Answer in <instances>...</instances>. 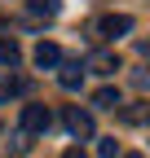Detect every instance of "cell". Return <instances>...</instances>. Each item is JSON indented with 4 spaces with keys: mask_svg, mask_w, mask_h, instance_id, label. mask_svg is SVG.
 I'll return each instance as SVG.
<instances>
[{
    "mask_svg": "<svg viewBox=\"0 0 150 158\" xmlns=\"http://www.w3.org/2000/svg\"><path fill=\"white\" fill-rule=\"evenodd\" d=\"M128 31H133V18L128 13H102L97 22H93V40H97V44H110V40H119Z\"/></svg>",
    "mask_w": 150,
    "mask_h": 158,
    "instance_id": "1",
    "label": "cell"
},
{
    "mask_svg": "<svg viewBox=\"0 0 150 158\" xmlns=\"http://www.w3.org/2000/svg\"><path fill=\"white\" fill-rule=\"evenodd\" d=\"M62 123H66V132L75 136V141H93V114H88V110L66 106V110H62Z\"/></svg>",
    "mask_w": 150,
    "mask_h": 158,
    "instance_id": "2",
    "label": "cell"
},
{
    "mask_svg": "<svg viewBox=\"0 0 150 158\" xmlns=\"http://www.w3.org/2000/svg\"><path fill=\"white\" fill-rule=\"evenodd\" d=\"M49 127H53V110H49V106H35V101H31V106H22V132L44 136Z\"/></svg>",
    "mask_w": 150,
    "mask_h": 158,
    "instance_id": "3",
    "label": "cell"
},
{
    "mask_svg": "<svg viewBox=\"0 0 150 158\" xmlns=\"http://www.w3.org/2000/svg\"><path fill=\"white\" fill-rule=\"evenodd\" d=\"M84 70H93V75H115V70H119V57L106 53V48H97V53H88Z\"/></svg>",
    "mask_w": 150,
    "mask_h": 158,
    "instance_id": "4",
    "label": "cell"
},
{
    "mask_svg": "<svg viewBox=\"0 0 150 158\" xmlns=\"http://www.w3.org/2000/svg\"><path fill=\"white\" fill-rule=\"evenodd\" d=\"M35 66H40V70L62 66V48L53 44V40H40V44H35Z\"/></svg>",
    "mask_w": 150,
    "mask_h": 158,
    "instance_id": "5",
    "label": "cell"
},
{
    "mask_svg": "<svg viewBox=\"0 0 150 158\" xmlns=\"http://www.w3.org/2000/svg\"><path fill=\"white\" fill-rule=\"evenodd\" d=\"M58 84L66 88V92H75L84 84V62H62V70H58Z\"/></svg>",
    "mask_w": 150,
    "mask_h": 158,
    "instance_id": "6",
    "label": "cell"
},
{
    "mask_svg": "<svg viewBox=\"0 0 150 158\" xmlns=\"http://www.w3.org/2000/svg\"><path fill=\"white\" fill-rule=\"evenodd\" d=\"M119 118L128 127H141V123H150V101H133V106H119Z\"/></svg>",
    "mask_w": 150,
    "mask_h": 158,
    "instance_id": "7",
    "label": "cell"
},
{
    "mask_svg": "<svg viewBox=\"0 0 150 158\" xmlns=\"http://www.w3.org/2000/svg\"><path fill=\"white\" fill-rule=\"evenodd\" d=\"M93 106H102V110H119L124 106V97H119V88H97V92H93Z\"/></svg>",
    "mask_w": 150,
    "mask_h": 158,
    "instance_id": "8",
    "label": "cell"
},
{
    "mask_svg": "<svg viewBox=\"0 0 150 158\" xmlns=\"http://www.w3.org/2000/svg\"><path fill=\"white\" fill-rule=\"evenodd\" d=\"M0 62H5V66H18V62H22V48H18V40L9 35H0Z\"/></svg>",
    "mask_w": 150,
    "mask_h": 158,
    "instance_id": "9",
    "label": "cell"
},
{
    "mask_svg": "<svg viewBox=\"0 0 150 158\" xmlns=\"http://www.w3.org/2000/svg\"><path fill=\"white\" fill-rule=\"evenodd\" d=\"M18 92H27V79H0V101H5V97H18Z\"/></svg>",
    "mask_w": 150,
    "mask_h": 158,
    "instance_id": "10",
    "label": "cell"
},
{
    "mask_svg": "<svg viewBox=\"0 0 150 158\" xmlns=\"http://www.w3.org/2000/svg\"><path fill=\"white\" fill-rule=\"evenodd\" d=\"M31 149V132H22V127H18L13 136H9V154H27Z\"/></svg>",
    "mask_w": 150,
    "mask_h": 158,
    "instance_id": "11",
    "label": "cell"
},
{
    "mask_svg": "<svg viewBox=\"0 0 150 158\" xmlns=\"http://www.w3.org/2000/svg\"><path fill=\"white\" fill-rule=\"evenodd\" d=\"M27 5H31V13H44V18H53V13L62 9V0H27Z\"/></svg>",
    "mask_w": 150,
    "mask_h": 158,
    "instance_id": "12",
    "label": "cell"
},
{
    "mask_svg": "<svg viewBox=\"0 0 150 158\" xmlns=\"http://www.w3.org/2000/svg\"><path fill=\"white\" fill-rule=\"evenodd\" d=\"M119 145H115V136H106V141H97V158H115Z\"/></svg>",
    "mask_w": 150,
    "mask_h": 158,
    "instance_id": "13",
    "label": "cell"
},
{
    "mask_svg": "<svg viewBox=\"0 0 150 158\" xmlns=\"http://www.w3.org/2000/svg\"><path fill=\"white\" fill-rule=\"evenodd\" d=\"M62 158H84V149H80V145H71V149H62Z\"/></svg>",
    "mask_w": 150,
    "mask_h": 158,
    "instance_id": "14",
    "label": "cell"
},
{
    "mask_svg": "<svg viewBox=\"0 0 150 158\" xmlns=\"http://www.w3.org/2000/svg\"><path fill=\"white\" fill-rule=\"evenodd\" d=\"M124 158H141V154H124Z\"/></svg>",
    "mask_w": 150,
    "mask_h": 158,
    "instance_id": "15",
    "label": "cell"
}]
</instances>
